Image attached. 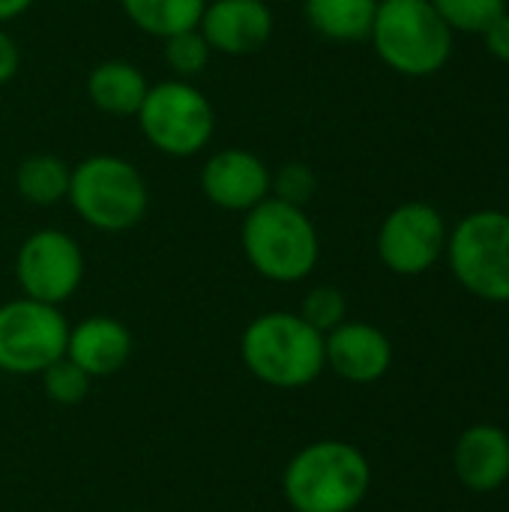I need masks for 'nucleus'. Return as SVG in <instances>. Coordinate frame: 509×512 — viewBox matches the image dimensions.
<instances>
[{"instance_id":"nucleus-17","label":"nucleus","mask_w":509,"mask_h":512,"mask_svg":"<svg viewBox=\"0 0 509 512\" xmlns=\"http://www.w3.org/2000/svg\"><path fill=\"white\" fill-rule=\"evenodd\" d=\"M381 0H303L306 24L330 42H363Z\"/></svg>"},{"instance_id":"nucleus-15","label":"nucleus","mask_w":509,"mask_h":512,"mask_svg":"<svg viewBox=\"0 0 509 512\" xmlns=\"http://www.w3.org/2000/svg\"><path fill=\"white\" fill-rule=\"evenodd\" d=\"M66 357L90 378L117 375L132 357V333L111 315H90L69 324Z\"/></svg>"},{"instance_id":"nucleus-8","label":"nucleus","mask_w":509,"mask_h":512,"mask_svg":"<svg viewBox=\"0 0 509 512\" xmlns=\"http://www.w3.org/2000/svg\"><path fill=\"white\" fill-rule=\"evenodd\" d=\"M69 321L60 306L18 297L0 306V372L42 375L66 357Z\"/></svg>"},{"instance_id":"nucleus-16","label":"nucleus","mask_w":509,"mask_h":512,"mask_svg":"<svg viewBox=\"0 0 509 512\" xmlns=\"http://www.w3.org/2000/svg\"><path fill=\"white\" fill-rule=\"evenodd\" d=\"M84 90L96 111L108 117H135L150 90V81L141 66L129 60H102L90 69Z\"/></svg>"},{"instance_id":"nucleus-2","label":"nucleus","mask_w":509,"mask_h":512,"mask_svg":"<svg viewBox=\"0 0 509 512\" xmlns=\"http://www.w3.org/2000/svg\"><path fill=\"white\" fill-rule=\"evenodd\" d=\"M369 489L372 465L348 441L306 444L282 471V495L294 512H354Z\"/></svg>"},{"instance_id":"nucleus-28","label":"nucleus","mask_w":509,"mask_h":512,"mask_svg":"<svg viewBox=\"0 0 509 512\" xmlns=\"http://www.w3.org/2000/svg\"><path fill=\"white\" fill-rule=\"evenodd\" d=\"M132 512H144V510H132Z\"/></svg>"},{"instance_id":"nucleus-7","label":"nucleus","mask_w":509,"mask_h":512,"mask_svg":"<svg viewBox=\"0 0 509 512\" xmlns=\"http://www.w3.org/2000/svg\"><path fill=\"white\" fill-rule=\"evenodd\" d=\"M447 264L456 282L483 303H509V213L474 210L447 234Z\"/></svg>"},{"instance_id":"nucleus-9","label":"nucleus","mask_w":509,"mask_h":512,"mask_svg":"<svg viewBox=\"0 0 509 512\" xmlns=\"http://www.w3.org/2000/svg\"><path fill=\"white\" fill-rule=\"evenodd\" d=\"M15 282L21 297L63 306L84 282V252L63 228H39L27 234L15 252Z\"/></svg>"},{"instance_id":"nucleus-22","label":"nucleus","mask_w":509,"mask_h":512,"mask_svg":"<svg viewBox=\"0 0 509 512\" xmlns=\"http://www.w3.org/2000/svg\"><path fill=\"white\" fill-rule=\"evenodd\" d=\"M306 324H312L318 333H330L336 330L342 321H348V300L336 285H315L306 291L300 312H297Z\"/></svg>"},{"instance_id":"nucleus-13","label":"nucleus","mask_w":509,"mask_h":512,"mask_svg":"<svg viewBox=\"0 0 509 512\" xmlns=\"http://www.w3.org/2000/svg\"><path fill=\"white\" fill-rule=\"evenodd\" d=\"M324 360L348 384H375L393 366V342L369 321H342L324 336Z\"/></svg>"},{"instance_id":"nucleus-25","label":"nucleus","mask_w":509,"mask_h":512,"mask_svg":"<svg viewBox=\"0 0 509 512\" xmlns=\"http://www.w3.org/2000/svg\"><path fill=\"white\" fill-rule=\"evenodd\" d=\"M483 42H486V51L501 60V63H509V9L504 15H498L483 33Z\"/></svg>"},{"instance_id":"nucleus-23","label":"nucleus","mask_w":509,"mask_h":512,"mask_svg":"<svg viewBox=\"0 0 509 512\" xmlns=\"http://www.w3.org/2000/svg\"><path fill=\"white\" fill-rule=\"evenodd\" d=\"M39 378H42L45 396L54 405H66V408L81 405L90 393V384H93V378L84 369H78L69 357H60L57 363H51Z\"/></svg>"},{"instance_id":"nucleus-19","label":"nucleus","mask_w":509,"mask_h":512,"mask_svg":"<svg viewBox=\"0 0 509 512\" xmlns=\"http://www.w3.org/2000/svg\"><path fill=\"white\" fill-rule=\"evenodd\" d=\"M207 0H120L123 15L147 36L168 39L201 21Z\"/></svg>"},{"instance_id":"nucleus-27","label":"nucleus","mask_w":509,"mask_h":512,"mask_svg":"<svg viewBox=\"0 0 509 512\" xmlns=\"http://www.w3.org/2000/svg\"><path fill=\"white\" fill-rule=\"evenodd\" d=\"M33 3L36 0H0V27L9 24V21H15V18H21Z\"/></svg>"},{"instance_id":"nucleus-6","label":"nucleus","mask_w":509,"mask_h":512,"mask_svg":"<svg viewBox=\"0 0 509 512\" xmlns=\"http://www.w3.org/2000/svg\"><path fill=\"white\" fill-rule=\"evenodd\" d=\"M147 144L171 159H189L210 147L216 135V108L195 81L165 78L150 84L138 114Z\"/></svg>"},{"instance_id":"nucleus-3","label":"nucleus","mask_w":509,"mask_h":512,"mask_svg":"<svg viewBox=\"0 0 509 512\" xmlns=\"http://www.w3.org/2000/svg\"><path fill=\"white\" fill-rule=\"evenodd\" d=\"M240 360L249 375L276 390H300L315 384L324 369V333L297 312H264L252 318L240 336Z\"/></svg>"},{"instance_id":"nucleus-12","label":"nucleus","mask_w":509,"mask_h":512,"mask_svg":"<svg viewBox=\"0 0 509 512\" xmlns=\"http://www.w3.org/2000/svg\"><path fill=\"white\" fill-rule=\"evenodd\" d=\"M198 30L213 54L249 57L270 45L276 15L267 0H207Z\"/></svg>"},{"instance_id":"nucleus-24","label":"nucleus","mask_w":509,"mask_h":512,"mask_svg":"<svg viewBox=\"0 0 509 512\" xmlns=\"http://www.w3.org/2000/svg\"><path fill=\"white\" fill-rule=\"evenodd\" d=\"M318 192V177L312 171V165L291 159L285 165H279L270 177V195L297 207H306Z\"/></svg>"},{"instance_id":"nucleus-10","label":"nucleus","mask_w":509,"mask_h":512,"mask_svg":"<svg viewBox=\"0 0 509 512\" xmlns=\"http://www.w3.org/2000/svg\"><path fill=\"white\" fill-rule=\"evenodd\" d=\"M447 222L429 201H405L393 207L375 237L381 264L396 276L429 273L447 249Z\"/></svg>"},{"instance_id":"nucleus-11","label":"nucleus","mask_w":509,"mask_h":512,"mask_svg":"<svg viewBox=\"0 0 509 512\" xmlns=\"http://www.w3.org/2000/svg\"><path fill=\"white\" fill-rule=\"evenodd\" d=\"M270 177L273 168H267L258 153L243 147L213 150L198 171L204 198L225 213H249L270 198Z\"/></svg>"},{"instance_id":"nucleus-1","label":"nucleus","mask_w":509,"mask_h":512,"mask_svg":"<svg viewBox=\"0 0 509 512\" xmlns=\"http://www.w3.org/2000/svg\"><path fill=\"white\" fill-rule=\"evenodd\" d=\"M240 246L249 267L276 285L309 279L321 258V237L306 207L273 195L243 213Z\"/></svg>"},{"instance_id":"nucleus-4","label":"nucleus","mask_w":509,"mask_h":512,"mask_svg":"<svg viewBox=\"0 0 509 512\" xmlns=\"http://www.w3.org/2000/svg\"><path fill=\"white\" fill-rule=\"evenodd\" d=\"M69 207L75 216L102 234H123L141 225L150 210V186L138 165L114 153H93L72 165Z\"/></svg>"},{"instance_id":"nucleus-18","label":"nucleus","mask_w":509,"mask_h":512,"mask_svg":"<svg viewBox=\"0 0 509 512\" xmlns=\"http://www.w3.org/2000/svg\"><path fill=\"white\" fill-rule=\"evenodd\" d=\"M72 165L54 153H30L15 168V192L36 207H51L66 201Z\"/></svg>"},{"instance_id":"nucleus-26","label":"nucleus","mask_w":509,"mask_h":512,"mask_svg":"<svg viewBox=\"0 0 509 512\" xmlns=\"http://www.w3.org/2000/svg\"><path fill=\"white\" fill-rule=\"evenodd\" d=\"M21 69V48L6 27H0V84L12 81Z\"/></svg>"},{"instance_id":"nucleus-5","label":"nucleus","mask_w":509,"mask_h":512,"mask_svg":"<svg viewBox=\"0 0 509 512\" xmlns=\"http://www.w3.org/2000/svg\"><path fill=\"white\" fill-rule=\"evenodd\" d=\"M369 42L381 63L405 78H429L453 57V30L432 0H381Z\"/></svg>"},{"instance_id":"nucleus-14","label":"nucleus","mask_w":509,"mask_h":512,"mask_svg":"<svg viewBox=\"0 0 509 512\" xmlns=\"http://www.w3.org/2000/svg\"><path fill=\"white\" fill-rule=\"evenodd\" d=\"M453 471L474 495H492L509 480V435L495 423L468 426L453 447Z\"/></svg>"},{"instance_id":"nucleus-20","label":"nucleus","mask_w":509,"mask_h":512,"mask_svg":"<svg viewBox=\"0 0 509 512\" xmlns=\"http://www.w3.org/2000/svg\"><path fill=\"white\" fill-rule=\"evenodd\" d=\"M213 48L207 45L204 33L198 27L180 30L168 39H162V60L171 69V78L195 81L210 66Z\"/></svg>"},{"instance_id":"nucleus-21","label":"nucleus","mask_w":509,"mask_h":512,"mask_svg":"<svg viewBox=\"0 0 509 512\" xmlns=\"http://www.w3.org/2000/svg\"><path fill=\"white\" fill-rule=\"evenodd\" d=\"M432 6L453 33H483L507 12V0H432Z\"/></svg>"}]
</instances>
